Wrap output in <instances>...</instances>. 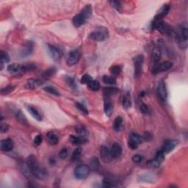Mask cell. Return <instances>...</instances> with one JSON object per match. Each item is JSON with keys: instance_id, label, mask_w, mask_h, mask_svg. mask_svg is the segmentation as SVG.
Instances as JSON below:
<instances>
[{"instance_id": "obj_1", "label": "cell", "mask_w": 188, "mask_h": 188, "mask_svg": "<svg viewBox=\"0 0 188 188\" xmlns=\"http://www.w3.org/2000/svg\"><path fill=\"white\" fill-rule=\"evenodd\" d=\"M26 165L29 171L36 179L43 180L48 177V173L45 168L40 167L36 157L34 155H30L26 160Z\"/></svg>"}, {"instance_id": "obj_2", "label": "cell", "mask_w": 188, "mask_h": 188, "mask_svg": "<svg viewBox=\"0 0 188 188\" xmlns=\"http://www.w3.org/2000/svg\"><path fill=\"white\" fill-rule=\"evenodd\" d=\"M177 37L179 47L182 49H186L187 47L188 38V28L187 24L184 23L180 25Z\"/></svg>"}, {"instance_id": "obj_3", "label": "cell", "mask_w": 188, "mask_h": 188, "mask_svg": "<svg viewBox=\"0 0 188 188\" xmlns=\"http://www.w3.org/2000/svg\"><path fill=\"white\" fill-rule=\"evenodd\" d=\"M109 37V32L107 29L103 27H99L95 29L89 35V38L94 41H104Z\"/></svg>"}, {"instance_id": "obj_4", "label": "cell", "mask_w": 188, "mask_h": 188, "mask_svg": "<svg viewBox=\"0 0 188 188\" xmlns=\"http://www.w3.org/2000/svg\"><path fill=\"white\" fill-rule=\"evenodd\" d=\"M74 174L78 179H86L91 174V168L86 165H80L74 169Z\"/></svg>"}, {"instance_id": "obj_5", "label": "cell", "mask_w": 188, "mask_h": 188, "mask_svg": "<svg viewBox=\"0 0 188 188\" xmlns=\"http://www.w3.org/2000/svg\"><path fill=\"white\" fill-rule=\"evenodd\" d=\"M134 65H135V77L138 78L140 77L143 71L144 62V56L139 55L133 59Z\"/></svg>"}, {"instance_id": "obj_6", "label": "cell", "mask_w": 188, "mask_h": 188, "mask_svg": "<svg viewBox=\"0 0 188 188\" xmlns=\"http://www.w3.org/2000/svg\"><path fill=\"white\" fill-rule=\"evenodd\" d=\"M152 28L155 29L161 33L166 34V35H170L172 32L170 27L162 21H154L152 24Z\"/></svg>"}, {"instance_id": "obj_7", "label": "cell", "mask_w": 188, "mask_h": 188, "mask_svg": "<svg viewBox=\"0 0 188 188\" xmlns=\"http://www.w3.org/2000/svg\"><path fill=\"white\" fill-rule=\"evenodd\" d=\"M173 66V63L170 61H165L161 63L157 64L155 66L152 68L151 71L154 74H159V73L167 72L169 69H170Z\"/></svg>"}, {"instance_id": "obj_8", "label": "cell", "mask_w": 188, "mask_h": 188, "mask_svg": "<svg viewBox=\"0 0 188 188\" xmlns=\"http://www.w3.org/2000/svg\"><path fill=\"white\" fill-rule=\"evenodd\" d=\"M165 154L162 151V149L158 151L157 152V155H156L155 159L148 161L147 165L150 166V167H159L160 164L163 162L164 160H165Z\"/></svg>"}, {"instance_id": "obj_9", "label": "cell", "mask_w": 188, "mask_h": 188, "mask_svg": "<svg viewBox=\"0 0 188 188\" xmlns=\"http://www.w3.org/2000/svg\"><path fill=\"white\" fill-rule=\"evenodd\" d=\"M157 94L158 96L159 99L161 101H166L167 98V88H166L165 83L164 81L161 80L159 82L158 84L157 87Z\"/></svg>"}, {"instance_id": "obj_10", "label": "cell", "mask_w": 188, "mask_h": 188, "mask_svg": "<svg viewBox=\"0 0 188 188\" xmlns=\"http://www.w3.org/2000/svg\"><path fill=\"white\" fill-rule=\"evenodd\" d=\"M81 54L78 50L72 51L69 54L66 60V63L69 66H72V65H76L78 63L79 60H80Z\"/></svg>"}, {"instance_id": "obj_11", "label": "cell", "mask_w": 188, "mask_h": 188, "mask_svg": "<svg viewBox=\"0 0 188 188\" xmlns=\"http://www.w3.org/2000/svg\"><path fill=\"white\" fill-rule=\"evenodd\" d=\"M47 49H48L50 56L54 60L58 61L60 60L61 57H62V53L60 50V49L51 44H47Z\"/></svg>"}, {"instance_id": "obj_12", "label": "cell", "mask_w": 188, "mask_h": 188, "mask_svg": "<svg viewBox=\"0 0 188 188\" xmlns=\"http://www.w3.org/2000/svg\"><path fill=\"white\" fill-rule=\"evenodd\" d=\"M104 111L105 115L107 117H110L113 113V102L111 101L110 96H104Z\"/></svg>"}, {"instance_id": "obj_13", "label": "cell", "mask_w": 188, "mask_h": 188, "mask_svg": "<svg viewBox=\"0 0 188 188\" xmlns=\"http://www.w3.org/2000/svg\"><path fill=\"white\" fill-rule=\"evenodd\" d=\"M87 20L88 18H86L84 14H82V13H79L73 18L72 22L75 27L79 28L80 27H82V25L87 21Z\"/></svg>"}, {"instance_id": "obj_14", "label": "cell", "mask_w": 188, "mask_h": 188, "mask_svg": "<svg viewBox=\"0 0 188 188\" xmlns=\"http://www.w3.org/2000/svg\"><path fill=\"white\" fill-rule=\"evenodd\" d=\"M1 150L5 152H10L14 148V143L11 139L8 138L2 140L0 143Z\"/></svg>"}, {"instance_id": "obj_15", "label": "cell", "mask_w": 188, "mask_h": 188, "mask_svg": "<svg viewBox=\"0 0 188 188\" xmlns=\"http://www.w3.org/2000/svg\"><path fill=\"white\" fill-rule=\"evenodd\" d=\"M100 155H101V158L102 159V160L105 162H110L113 160L110 150L104 145L101 146V150H100Z\"/></svg>"}, {"instance_id": "obj_16", "label": "cell", "mask_w": 188, "mask_h": 188, "mask_svg": "<svg viewBox=\"0 0 188 188\" xmlns=\"http://www.w3.org/2000/svg\"><path fill=\"white\" fill-rule=\"evenodd\" d=\"M169 11H170V6L168 5H164L155 16V21H162V18L167 16Z\"/></svg>"}, {"instance_id": "obj_17", "label": "cell", "mask_w": 188, "mask_h": 188, "mask_svg": "<svg viewBox=\"0 0 188 188\" xmlns=\"http://www.w3.org/2000/svg\"><path fill=\"white\" fill-rule=\"evenodd\" d=\"M177 145V140H166L164 143L163 146H162V151L165 154H167L169 152H170L171 151L174 149V148L176 147V145Z\"/></svg>"}, {"instance_id": "obj_18", "label": "cell", "mask_w": 188, "mask_h": 188, "mask_svg": "<svg viewBox=\"0 0 188 188\" xmlns=\"http://www.w3.org/2000/svg\"><path fill=\"white\" fill-rule=\"evenodd\" d=\"M110 153L113 158L118 159L121 157L122 155V148L121 146L118 143H115L112 145L110 148Z\"/></svg>"}, {"instance_id": "obj_19", "label": "cell", "mask_w": 188, "mask_h": 188, "mask_svg": "<svg viewBox=\"0 0 188 188\" xmlns=\"http://www.w3.org/2000/svg\"><path fill=\"white\" fill-rule=\"evenodd\" d=\"M33 48H34V43L32 41H28L27 43L25 44L24 46L23 47V49L21 51V57H27L30 55H31L32 52H33Z\"/></svg>"}, {"instance_id": "obj_20", "label": "cell", "mask_w": 188, "mask_h": 188, "mask_svg": "<svg viewBox=\"0 0 188 188\" xmlns=\"http://www.w3.org/2000/svg\"><path fill=\"white\" fill-rule=\"evenodd\" d=\"M43 84L41 79H30L27 82L25 88L27 89H30V90H34Z\"/></svg>"}, {"instance_id": "obj_21", "label": "cell", "mask_w": 188, "mask_h": 188, "mask_svg": "<svg viewBox=\"0 0 188 188\" xmlns=\"http://www.w3.org/2000/svg\"><path fill=\"white\" fill-rule=\"evenodd\" d=\"M69 139H70V141L72 142V144H74V145H81L87 142V138H86V137L80 136V135H79V136L70 135Z\"/></svg>"}, {"instance_id": "obj_22", "label": "cell", "mask_w": 188, "mask_h": 188, "mask_svg": "<svg viewBox=\"0 0 188 188\" xmlns=\"http://www.w3.org/2000/svg\"><path fill=\"white\" fill-rule=\"evenodd\" d=\"M26 109L35 120H37V121H41L42 120L41 115H40V113H39V112L37 110L36 108H35L34 107L31 106V105H27Z\"/></svg>"}, {"instance_id": "obj_23", "label": "cell", "mask_w": 188, "mask_h": 188, "mask_svg": "<svg viewBox=\"0 0 188 188\" xmlns=\"http://www.w3.org/2000/svg\"><path fill=\"white\" fill-rule=\"evenodd\" d=\"M8 71L11 74H18L22 73V65L20 64L13 63L8 65Z\"/></svg>"}, {"instance_id": "obj_24", "label": "cell", "mask_w": 188, "mask_h": 188, "mask_svg": "<svg viewBox=\"0 0 188 188\" xmlns=\"http://www.w3.org/2000/svg\"><path fill=\"white\" fill-rule=\"evenodd\" d=\"M161 57V52L159 49L156 48L154 49L153 52H152V55H151V64L152 65L155 66V65H157L158 61L160 60Z\"/></svg>"}, {"instance_id": "obj_25", "label": "cell", "mask_w": 188, "mask_h": 188, "mask_svg": "<svg viewBox=\"0 0 188 188\" xmlns=\"http://www.w3.org/2000/svg\"><path fill=\"white\" fill-rule=\"evenodd\" d=\"M122 105L126 109L130 108L132 106V100L131 96H130L129 93H126L123 96V99H122Z\"/></svg>"}, {"instance_id": "obj_26", "label": "cell", "mask_w": 188, "mask_h": 188, "mask_svg": "<svg viewBox=\"0 0 188 188\" xmlns=\"http://www.w3.org/2000/svg\"><path fill=\"white\" fill-rule=\"evenodd\" d=\"M47 140H48L49 143L52 145H55L56 144H57L59 141L58 137L55 135V133H53L52 132H49L46 135Z\"/></svg>"}, {"instance_id": "obj_27", "label": "cell", "mask_w": 188, "mask_h": 188, "mask_svg": "<svg viewBox=\"0 0 188 188\" xmlns=\"http://www.w3.org/2000/svg\"><path fill=\"white\" fill-rule=\"evenodd\" d=\"M14 113L17 119L21 122V123H24V124H27V123H28L26 117H25L24 115L22 113V112H21V110H16L14 112Z\"/></svg>"}, {"instance_id": "obj_28", "label": "cell", "mask_w": 188, "mask_h": 188, "mask_svg": "<svg viewBox=\"0 0 188 188\" xmlns=\"http://www.w3.org/2000/svg\"><path fill=\"white\" fill-rule=\"evenodd\" d=\"M122 124H123V120L121 117L118 116L115 119L114 123H113V129L116 132H120L121 130Z\"/></svg>"}, {"instance_id": "obj_29", "label": "cell", "mask_w": 188, "mask_h": 188, "mask_svg": "<svg viewBox=\"0 0 188 188\" xmlns=\"http://www.w3.org/2000/svg\"><path fill=\"white\" fill-rule=\"evenodd\" d=\"M129 139L139 144V145L144 141V139L143 138V136H141V135H140L139 134H137V133H132L131 135H129Z\"/></svg>"}, {"instance_id": "obj_30", "label": "cell", "mask_w": 188, "mask_h": 188, "mask_svg": "<svg viewBox=\"0 0 188 188\" xmlns=\"http://www.w3.org/2000/svg\"><path fill=\"white\" fill-rule=\"evenodd\" d=\"M0 61H1V70H2L3 69V64L8 63L10 61V57L8 55V53L1 51V53H0Z\"/></svg>"}, {"instance_id": "obj_31", "label": "cell", "mask_w": 188, "mask_h": 188, "mask_svg": "<svg viewBox=\"0 0 188 188\" xmlns=\"http://www.w3.org/2000/svg\"><path fill=\"white\" fill-rule=\"evenodd\" d=\"M87 85L88 88L92 91H97L100 88V84L99 82L97 80H94V79H92Z\"/></svg>"}, {"instance_id": "obj_32", "label": "cell", "mask_w": 188, "mask_h": 188, "mask_svg": "<svg viewBox=\"0 0 188 188\" xmlns=\"http://www.w3.org/2000/svg\"><path fill=\"white\" fill-rule=\"evenodd\" d=\"M92 12H93L92 7H91V5H87L84 7V8L82 10L81 13H82V14H84L86 18L88 19L91 16V15H92Z\"/></svg>"}, {"instance_id": "obj_33", "label": "cell", "mask_w": 188, "mask_h": 188, "mask_svg": "<svg viewBox=\"0 0 188 188\" xmlns=\"http://www.w3.org/2000/svg\"><path fill=\"white\" fill-rule=\"evenodd\" d=\"M56 72V69L55 68H50V69L46 70L43 74V78H44L45 79H49L52 77V76L55 75Z\"/></svg>"}, {"instance_id": "obj_34", "label": "cell", "mask_w": 188, "mask_h": 188, "mask_svg": "<svg viewBox=\"0 0 188 188\" xmlns=\"http://www.w3.org/2000/svg\"><path fill=\"white\" fill-rule=\"evenodd\" d=\"M118 91V89L116 88H104L103 90V94L104 96H110L111 95L116 94Z\"/></svg>"}, {"instance_id": "obj_35", "label": "cell", "mask_w": 188, "mask_h": 188, "mask_svg": "<svg viewBox=\"0 0 188 188\" xmlns=\"http://www.w3.org/2000/svg\"><path fill=\"white\" fill-rule=\"evenodd\" d=\"M15 86L13 84H9V85H7L6 87L2 88L1 89V94L2 95H8L11 93L13 92L15 90Z\"/></svg>"}, {"instance_id": "obj_36", "label": "cell", "mask_w": 188, "mask_h": 188, "mask_svg": "<svg viewBox=\"0 0 188 188\" xmlns=\"http://www.w3.org/2000/svg\"><path fill=\"white\" fill-rule=\"evenodd\" d=\"M103 82L107 84H115L116 83V79L114 77H112V76H104L102 78Z\"/></svg>"}, {"instance_id": "obj_37", "label": "cell", "mask_w": 188, "mask_h": 188, "mask_svg": "<svg viewBox=\"0 0 188 188\" xmlns=\"http://www.w3.org/2000/svg\"><path fill=\"white\" fill-rule=\"evenodd\" d=\"M75 130L77 134H79L80 136L86 137L87 135V130H86L85 127L83 125H77L75 127Z\"/></svg>"}, {"instance_id": "obj_38", "label": "cell", "mask_w": 188, "mask_h": 188, "mask_svg": "<svg viewBox=\"0 0 188 188\" xmlns=\"http://www.w3.org/2000/svg\"><path fill=\"white\" fill-rule=\"evenodd\" d=\"M102 186L104 187H107V188H111V187H117V185L116 184H115V182H113V181L110 180V179H107V178L103 179Z\"/></svg>"}, {"instance_id": "obj_39", "label": "cell", "mask_w": 188, "mask_h": 188, "mask_svg": "<svg viewBox=\"0 0 188 188\" xmlns=\"http://www.w3.org/2000/svg\"><path fill=\"white\" fill-rule=\"evenodd\" d=\"M122 68L120 65H113L110 69V72L113 76H118L121 74Z\"/></svg>"}, {"instance_id": "obj_40", "label": "cell", "mask_w": 188, "mask_h": 188, "mask_svg": "<svg viewBox=\"0 0 188 188\" xmlns=\"http://www.w3.org/2000/svg\"><path fill=\"white\" fill-rule=\"evenodd\" d=\"M43 90L46 91V92L49 93V94L54 95V96H60V93L57 91V89L55 88L52 87V86H47V87H45Z\"/></svg>"}, {"instance_id": "obj_41", "label": "cell", "mask_w": 188, "mask_h": 188, "mask_svg": "<svg viewBox=\"0 0 188 188\" xmlns=\"http://www.w3.org/2000/svg\"><path fill=\"white\" fill-rule=\"evenodd\" d=\"M81 155H82V148L78 147V148H76L75 150L74 151L72 154V161H77L79 159V157H81Z\"/></svg>"}, {"instance_id": "obj_42", "label": "cell", "mask_w": 188, "mask_h": 188, "mask_svg": "<svg viewBox=\"0 0 188 188\" xmlns=\"http://www.w3.org/2000/svg\"><path fill=\"white\" fill-rule=\"evenodd\" d=\"M109 3L113 8L116 10L117 11L121 12L122 11V5L121 2L119 1H110Z\"/></svg>"}, {"instance_id": "obj_43", "label": "cell", "mask_w": 188, "mask_h": 188, "mask_svg": "<svg viewBox=\"0 0 188 188\" xmlns=\"http://www.w3.org/2000/svg\"><path fill=\"white\" fill-rule=\"evenodd\" d=\"M75 105H76V107H77L79 111L82 112V113H84V114L88 115L89 113V112H88V110L87 108L85 107V106L83 105V104H81V103L77 102L76 103Z\"/></svg>"}, {"instance_id": "obj_44", "label": "cell", "mask_w": 188, "mask_h": 188, "mask_svg": "<svg viewBox=\"0 0 188 188\" xmlns=\"http://www.w3.org/2000/svg\"><path fill=\"white\" fill-rule=\"evenodd\" d=\"M140 110L141 111L142 113H143V114H145V115L150 114L149 108H148V107L147 106L146 104H144V103H142V104H140Z\"/></svg>"}, {"instance_id": "obj_45", "label": "cell", "mask_w": 188, "mask_h": 188, "mask_svg": "<svg viewBox=\"0 0 188 188\" xmlns=\"http://www.w3.org/2000/svg\"><path fill=\"white\" fill-rule=\"evenodd\" d=\"M92 77L89 75V74H84L82 76V79H81L80 82L83 84H88V83L92 80Z\"/></svg>"}, {"instance_id": "obj_46", "label": "cell", "mask_w": 188, "mask_h": 188, "mask_svg": "<svg viewBox=\"0 0 188 188\" xmlns=\"http://www.w3.org/2000/svg\"><path fill=\"white\" fill-rule=\"evenodd\" d=\"M65 81H66L67 84L70 86L71 88L73 89H75L77 88V85H76V83L74 82V78L71 77H67L65 78Z\"/></svg>"}, {"instance_id": "obj_47", "label": "cell", "mask_w": 188, "mask_h": 188, "mask_svg": "<svg viewBox=\"0 0 188 188\" xmlns=\"http://www.w3.org/2000/svg\"><path fill=\"white\" fill-rule=\"evenodd\" d=\"M140 181L144 182H154V177L152 176L148 175V174H145V176H142L140 177ZM151 183V182H150Z\"/></svg>"}, {"instance_id": "obj_48", "label": "cell", "mask_w": 188, "mask_h": 188, "mask_svg": "<svg viewBox=\"0 0 188 188\" xmlns=\"http://www.w3.org/2000/svg\"><path fill=\"white\" fill-rule=\"evenodd\" d=\"M42 140H43V137H42V135H37V136L35 138V139H34V141H33L34 145H35V146H38V145H40L42 143Z\"/></svg>"}, {"instance_id": "obj_49", "label": "cell", "mask_w": 188, "mask_h": 188, "mask_svg": "<svg viewBox=\"0 0 188 188\" xmlns=\"http://www.w3.org/2000/svg\"><path fill=\"white\" fill-rule=\"evenodd\" d=\"M68 154H69V152H68L67 148H62V149H61L60 151L59 152V157H60V159H62V160H63V159H65L68 157Z\"/></svg>"}, {"instance_id": "obj_50", "label": "cell", "mask_w": 188, "mask_h": 188, "mask_svg": "<svg viewBox=\"0 0 188 188\" xmlns=\"http://www.w3.org/2000/svg\"><path fill=\"white\" fill-rule=\"evenodd\" d=\"M139 144H138L137 143H135V142L132 141V140H129V141H128V146L129 148H131V149L132 150H135V149H137L138 147Z\"/></svg>"}, {"instance_id": "obj_51", "label": "cell", "mask_w": 188, "mask_h": 188, "mask_svg": "<svg viewBox=\"0 0 188 188\" xmlns=\"http://www.w3.org/2000/svg\"><path fill=\"white\" fill-rule=\"evenodd\" d=\"M9 129V126H8L7 123H2L1 126H0V131H1L2 133H5L8 131Z\"/></svg>"}, {"instance_id": "obj_52", "label": "cell", "mask_w": 188, "mask_h": 188, "mask_svg": "<svg viewBox=\"0 0 188 188\" xmlns=\"http://www.w3.org/2000/svg\"><path fill=\"white\" fill-rule=\"evenodd\" d=\"M143 159V157H142L141 155H136L132 157V161L135 162V163H140V162H142Z\"/></svg>"}, {"instance_id": "obj_53", "label": "cell", "mask_w": 188, "mask_h": 188, "mask_svg": "<svg viewBox=\"0 0 188 188\" xmlns=\"http://www.w3.org/2000/svg\"><path fill=\"white\" fill-rule=\"evenodd\" d=\"M143 138L144 139V141L145 140H151L152 139V135L151 134H150L149 132H145L144 134V135L143 136Z\"/></svg>"}]
</instances>
